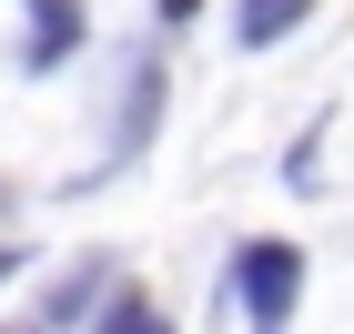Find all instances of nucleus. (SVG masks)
Masks as SVG:
<instances>
[{"mask_svg":"<svg viewBox=\"0 0 354 334\" xmlns=\"http://www.w3.org/2000/svg\"><path fill=\"white\" fill-rule=\"evenodd\" d=\"M233 294H243V314H253V324H283V314H294V294H304L294 243H243V263H233Z\"/></svg>","mask_w":354,"mask_h":334,"instance_id":"f257e3e1","label":"nucleus"},{"mask_svg":"<svg viewBox=\"0 0 354 334\" xmlns=\"http://www.w3.org/2000/svg\"><path fill=\"white\" fill-rule=\"evenodd\" d=\"M314 21V0H243V41L263 51V41H283V30H304Z\"/></svg>","mask_w":354,"mask_h":334,"instance_id":"f03ea898","label":"nucleus"},{"mask_svg":"<svg viewBox=\"0 0 354 334\" xmlns=\"http://www.w3.org/2000/svg\"><path fill=\"white\" fill-rule=\"evenodd\" d=\"M71 30H82V10H71V0H41V30H30V71H51V61L71 51Z\"/></svg>","mask_w":354,"mask_h":334,"instance_id":"7ed1b4c3","label":"nucleus"},{"mask_svg":"<svg viewBox=\"0 0 354 334\" xmlns=\"http://www.w3.org/2000/svg\"><path fill=\"white\" fill-rule=\"evenodd\" d=\"M111 334H172V324H162L152 304H122V324H111Z\"/></svg>","mask_w":354,"mask_h":334,"instance_id":"20e7f679","label":"nucleus"},{"mask_svg":"<svg viewBox=\"0 0 354 334\" xmlns=\"http://www.w3.org/2000/svg\"><path fill=\"white\" fill-rule=\"evenodd\" d=\"M162 21H192V0H162Z\"/></svg>","mask_w":354,"mask_h":334,"instance_id":"39448f33","label":"nucleus"},{"mask_svg":"<svg viewBox=\"0 0 354 334\" xmlns=\"http://www.w3.org/2000/svg\"><path fill=\"white\" fill-rule=\"evenodd\" d=\"M0 274H10V243H0Z\"/></svg>","mask_w":354,"mask_h":334,"instance_id":"423d86ee","label":"nucleus"}]
</instances>
